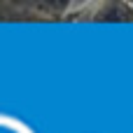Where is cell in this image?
I'll return each mask as SVG.
<instances>
[{"label":"cell","instance_id":"6da1fadb","mask_svg":"<svg viewBox=\"0 0 133 133\" xmlns=\"http://www.w3.org/2000/svg\"><path fill=\"white\" fill-rule=\"evenodd\" d=\"M87 21L91 23H133V2L124 0H105L94 2Z\"/></svg>","mask_w":133,"mask_h":133}]
</instances>
